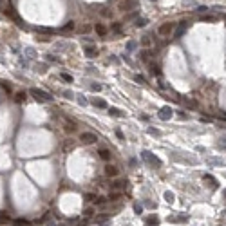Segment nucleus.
Masks as SVG:
<instances>
[{
    "instance_id": "obj_5",
    "label": "nucleus",
    "mask_w": 226,
    "mask_h": 226,
    "mask_svg": "<svg viewBox=\"0 0 226 226\" xmlns=\"http://www.w3.org/2000/svg\"><path fill=\"white\" fill-rule=\"evenodd\" d=\"M31 94H33L38 101H51V100H53V96H49L47 92H43V90H40V89H31Z\"/></svg>"
},
{
    "instance_id": "obj_34",
    "label": "nucleus",
    "mask_w": 226,
    "mask_h": 226,
    "mask_svg": "<svg viewBox=\"0 0 226 226\" xmlns=\"http://www.w3.org/2000/svg\"><path fill=\"white\" fill-rule=\"evenodd\" d=\"M112 31H114V33H120V31H121V26H120V24H112Z\"/></svg>"
},
{
    "instance_id": "obj_26",
    "label": "nucleus",
    "mask_w": 226,
    "mask_h": 226,
    "mask_svg": "<svg viewBox=\"0 0 226 226\" xmlns=\"http://www.w3.org/2000/svg\"><path fill=\"white\" fill-rule=\"evenodd\" d=\"M136 47H138V42H134V40H130V42L127 43V51H134Z\"/></svg>"
},
{
    "instance_id": "obj_42",
    "label": "nucleus",
    "mask_w": 226,
    "mask_h": 226,
    "mask_svg": "<svg viewBox=\"0 0 226 226\" xmlns=\"http://www.w3.org/2000/svg\"><path fill=\"white\" fill-rule=\"evenodd\" d=\"M0 222H9V217H4V215H0Z\"/></svg>"
},
{
    "instance_id": "obj_17",
    "label": "nucleus",
    "mask_w": 226,
    "mask_h": 226,
    "mask_svg": "<svg viewBox=\"0 0 226 226\" xmlns=\"http://www.w3.org/2000/svg\"><path fill=\"white\" fill-rule=\"evenodd\" d=\"M148 69H150V73H152V74H156V76H159V73H161L159 65H156V63H150V65H148Z\"/></svg>"
},
{
    "instance_id": "obj_31",
    "label": "nucleus",
    "mask_w": 226,
    "mask_h": 226,
    "mask_svg": "<svg viewBox=\"0 0 226 226\" xmlns=\"http://www.w3.org/2000/svg\"><path fill=\"white\" fill-rule=\"evenodd\" d=\"M165 199H167L168 203H172V201H174V194H172V192H165Z\"/></svg>"
},
{
    "instance_id": "obj_18",
    "label": "nucleus",
    "mask_w": 226,
    "mask_h": 226,
    "mask_svg": "<svg viewBox=\"0 0 226 226\" xmlns=\"http://www.w3.org/2000/svg\"><path fill=\"white\" fill-rule=\"evenodd\" d=\"M92 103H94L96 107H100V109H109V105H107L103 100H100V98H94V100H92Z\"/></svg>"
},
{
    "instance_id": "obj_13",
    "label": "nucleus",
    "mask_w": 226,
    "mask_h": 226,
    "mask_svg": "<svg viewBox=\"0 0 226 226\" xmlns=\"http://www.w3.org/2000/svg\"><path fill=\"white\" fill-rule=\"evenodd\" d=\"M63 130H65L67 134H73V132H76V125H74L73 121H65V123H63Z\"/></svg>"
},
{
    "instance_id": "obj_32",
    "label": "nucleus",
    "mask_w": 226,
    "mask_h": 226,
    "mask_svg": "<svg viewBox=\"0 0 226 226\" xmlns=\"http://www.w3.org/2000/svg\"><path fill=\"white\" fill-rule=\"evenodd\" d=\"M134 210H136V214H141V212H143V206L138 205V203H134Z\"/></svg>"
},
{
    "instance_id": "obj_40",
    "label": "nucleus",
    "mask_w": 226,
    "mask_h": 226,
    "mask_svg": "<svg viewBox=\"0 0 226 226\" xmlns=\"http://www.w3.org/2000/svg\"><path fill=\"white\" fill-rule=\"evenodd\" d=\"M116 136H118L120 139H125V136H123V132H121V130H116Z\"/></svg>"
},
{
    "instance_id": "obj_14",
    "label": "nucleus",
    "mask_w": 226,
    "mask_h": 226,
    "mask_svg": "<svg viewBox=\"0 0 226 226\" xmlns=\"http://www.w3.org/2000/svg\"><path fill=\"white\" fill-rule=\"evenodd\" d=\"M203 179H205V181H208V185H210L212 188H217V179H215L214 175H210V174H205V175H203Z\"/></svg>"
},
{
    "instance_id": "obj_45",
    "label": "nucleus",
    "mask_w": 226,
    "mask_h": 226,
    "mask_svg": "<svg viewBox=\"0 0 226 226\" xmlns=\"http://www.w3.org/2000/svg\"><path fill=\"white\" fill-rule=\"evenodd\" d=\"M224 197H226V190H224Z\"/></svg>"
},
{
    "instance_id": "obj_33",
    "label": "nucleus",
    "mask_w": 226,
    "mask_h": 226,
    "mask_svg": "<svg viewBox=\"0 0 226 226\" xmlns=\"http://www.w3.org/2000/svg\"><path fill=\"white\" fill-rule=\"evenodd\" d=\"M148 134H152V136H159L161 132L157 130V128H152V127H150V128H148Z\"/></svg>"
},
{
    "instance_id": "obj_16",
    "label": "nucleus",
    "mask_w": 226,
    "mask_h": 226,
    "mask_svg": "<svg viewBox=\"0 0 226 226\" xmlns=\"http://www.w3.org/2000/svg\"><path fill=\"white\" fill-rule=\"evenodd\" d=\"M98 154H100V157H101L103 161H109V159H110V156H112V154H110V150H107V148H101Z\"/></svg>"
},
{
    "instance_id": "obj_4",
    "label": "nucleus",
    "mask_w": 226,
    "mask_h": 226,
    "mask_svg": "<svg viewBox=\"0 0 226 226\" xmlns=\"http://www.w3.org/2000/svg\"><path fill=\"white\" fill-rule=\"evenodd\" d=\"M80 141H81L83 145H92V143L98 141V136L92 134V132H81V134H80Z\"/></svg>"
},
{
    "instance_id": "obj_10",
    "label": "nucleus",
    "mask_w": 226,
    "mask_h": 226,
    "mask_svg": "<svg viewBox=\"0 0 226 226\" xmlns=\"http://www.w3.org/2000/svg\"><path fill=\"white\" fill-rule=\"evenodd\" d=\"M145 224L147 226H157L159 224V217L157 215H148V217H145Z\"/></svg>"
},
{
    "instance_id": "obj_35",
    "label": "nucleus",
    "mask_w": 226,
    "mask_h": 226,
    "mask_svg": "<svg viewBox=\"0 0 226 226\" xmlns=\"http://www.w3.org/2000/svg\"><path fill=\"white\" fill-rule=\"evenodd\" d=\"M92 214H94L92 208H85V210H83V215H87V217H89V215H92Z\"/></svg>"
},
{
    "instance_id": "obj_24",
    "label": "nucleus",
    "mask_w": 226,
    "mask_h": 226,
    "mask_svg": "<svg viewBox=\"0 0 226 226\" xmlns=\"http://www.w3.org/2000/svg\"><path fill=\"white\" fill-rule=\"evenodd\" d=\"M201 20H203V22H215L217 16H214V15H205V16H201Z\"/></svg>"
},
{
    "instance_id": "obj_8",
    "label": "nucleus",
    "mask_w": 226,
    "mask_h": 226,
    "mask_svg": "<svg viewBox=\"0 0 226 226\" xmlns=\"http://www.w3.org/2000/svg\"><path fill=\"white\" fill-rule=\"evenodd\" d=\"M172 114H174V110H172L170 107H163V109L159 110V114H157V116H159V120L167 121V120H170V118H172Z\"/></svg>"
},
{
    "instance_id": "obj_23",
    "label": "nucleus",
    "mask_w": 226,
    "mask_h": 226,
    "mask_svg": "<svg viewBox=\"0 0 226 226\" xmlns=\"http://www.w3.org/2000/svg\"><path fill=\"white\" fill-rule=\"evenodd\" d=\"M13 224L15 226H29V222L26 219H16V221H13Z\"/></svg>"
},
{
    "instance_id": "obj_21",
    "label": "nucleus",
    "mask_w": 226,
    "mask_h": 226,
    "mask_svg": "<svg viewBox=\"0 0 226 226\" xmlns=\"http://www.w3.org/2000/svg\"><path fill=\"white\" fill-rule=\"evenodd\" d=\"M120 197H121V192H110L107 199H109V201H118Z\"/></svg>"
},
{
    "instance_id": "obj_20",
    "label": "nucleus",
    "mask_w": 226,
    "mask_h": 226,
    "mask_svg": "<svg viewBox=\"0 0 226 226\" xmlns=\"http://www.w3.org/2000/svg\"><path fill=\"white\" fill-rule=\"evenodd\" d=\"M109 219H110L109 215H98V217H96V222H100V224H103V226H105V224L109 222Z\"/></svg>"
},
{
    "instance_id": "obj_19",
    "label": "nucleus",
    "mask_w": 226,
    "mask_h": 226,
    "mask_svg": "<svg viewBox=\"0 0 226 226\" xmlns=\"http://www.w3.org/2000/svg\"><path fill=\"white\" fill-rule=\"evenodd\" d=\"M94 29H96V33H98L100 36H105V34H107V29H105L101 24H96V27H94Z\"/></svg>"
},
{
    "instance_id": "obj_38",
    "label": "nucleus",
    "mask_w": 226,
    "mask_h": 226,
    "mask_svg": "<svg viewBox=\"0 0 226 226\" xmlns=\"http://www.w3.org/2000/svg\"><path fill=\"white\" fill-rule=\"evenodd\" d=\"M92 90H101V85L100 83H92V87H90Z\"/></svg>"
},
{
    "instance_id": "obj_37",
    "label": "nucleus",
    "mask_w": 226,
    "mask_h": 226,
    "mask_svg": "<svg viewBox=\"0 0 226 226\" xmlns=\"http://www.w3.org/2000/svg\"><path fill=\"white\" fill-rule=\"evenodd\" d=\"M98 195H94V194H87V197H85V201H94Z\"/></svg>"
},
{
    "instance_id": "obj_44",
    "label": "nucleus",
    "mask_w": 226,
    "mask_h": 226,
    "mask_svg": "<svg viewBox=\"0 0 226 226\" xmlns=\"http://www.w3.org/2000/svg\"><path fill=\"white\" fill-rule=\"evenodd\" d=\"M136 15H138V13H130V15H128L127 18H128V20H132V18H136Z\"/></svg>"
},
{
    "instance_id": "obj_15",
    "label": "nucleus",
    "mask_w": 226,
    "mask_h": 226,
    "mask_svg": "<svg viewBox=\"0 0 226 226\" xmlns=\"http://www.w3.org/2000/svg\"><path fill=\"white\" fill-rule=\"evenodd\" d=\"M85 56L87 58H96L98 56V49L96 47H85Z\"/></svg>"
},
{
    "instance_id": "obj_39",
    "label": "nucleus",
    "mask_w": 226,
    "mask_h": 226,
    "mask_svg": "<svg viewBox=\"0 0 226 226\" xmlns=\"http://www.w3.org/2000/svg\"><path fill=\"white\" fill-rule=\"evenodd\" d=\"M101 16H112V13L107 11V9H103V11H101Z\"/></svg>"
},
{
    "instance_id": "obj_43",
    "label": "nucleus",
    "mask_w": 226,
    "mask_h": 226,
    "mask_svg": "<svg viewBox=\"0 0 226 226\" xmlns=\"http://www.w3.org/2000/svg\"><path fill=\"white\" fill-rule=\"evenodd\" d=\"M81 31H83V33H89V31H90V26H83Z\"/></svg>"
},
{
    "instance_id": "obj_27",
    "label": "nucleus",
    "mask_w": 226,
    "mask_h": 226,
    "mask_svg": "<svg viewBox=\"0 0 226 226\" xmlns=\"http://www.w3.org/2000/svg\"><path fill=\"white\" fill-rule=\"evenodd\" d=\"M62 29H63V31H73V29H74V22H67V24H65Z\"/></svg>"
},
{
    "instance_id": "obj_28",
    "label": "nucleus",
    "mask_w": 226,
    "mask_h": 226,
    "mask_svg": "<svg viewBox=\"0 0 226 226\" xmlns=\"http://www.w3.org/2000/svg\"><path fill=\"white\" fill-rule=\"evenodd\" d=\"M15 100H16V103H22V101H24V100H26V92H18Z\"/></svg>"
},
{
    "instance_id": "obj_36",
    "label": "nucleus",
    "mask_w": 226,
    "mask_h": 226,
    "mask_svg": "<svg viewBox=\"0 0 226 226\" xmlns=\"http://www.w3.org/2000/svg\"><path fill=\"white\" fill-rule=\"evenodd\" d=\"M206 11H208L206 6H199V7H197V13H206Z\"/></svg>"
},
{
    "instance_id": "obj_41",
    "label": "nucleus",
    "mask_w": 226,
    "mask_h": 226,
    "mask_svg": "<svg viewBox=\"0 0 226 226\" xmlns=\"http://www.w3.org/2000/svg\"><path fill=\"white\" fill-rule=\"evenodd\" d=\"M136 81H139V83H145V78H143V76H139V74H138V76H136Z\"/></svg>"
},
{
    "instance_id": "obj_3",
    "label": "nucleus",
    "mask_w": 226,
    "mask_h": 226,
    "mask_svg": "<svg viewBox=\"0 0 226 226\" xmlns=\"http://www.w3.org/2000/svg\"><path fill=\"white\" fill-rule=\"evenodd\" d=\"M0 9H2L7 16H11V18H15V20H18L20 22V18H18V15L15 13V9H13V6L7 2V0H0Z\"/></svg>"
},
{
    "instance_id": "obj_30",
    "label": "nucleus",
    "mask_w": 226,
    "mask_h": 226,
    "mask_svg": "<svg viewBox=\"0 0 226 226\" xmlns=\"http://www.w3.org/2000/svg\"><path fill=\"white\" fill-rule=\"evenodd\" d=\"M210 165H222V159H219V157H214V159H208Z\"/></svg>"
},
{
    "instance_id": "obj_6",
    "label": "nucleus",
    "mask_w": 226,
    "mask_h": 226,
    "mask_svg": "<svg viewBox=\"0 0 226 226\" xmlns=\"http://www.w3.org/2000/svg\"><path fill=\"white\" fill-rule=\"evenodd\" d=\"M125 186H127V179H116V181L110 183L112 192H121V190H125Z\"/></svg>"
},
{
    "instance_id": "obj_7",
    "label": "nucleus",
    "mask_w": 226,
    "mask_h": 226,
    "mask_svg": "<svg viewBox=\"0 0 226 226\" xmlns=\"http://www.w3.org/2000/svg\"><path fill=\"white\" fill-rule=\"evenodd\" d=\"M138 6V0H121L120 2V9L121 11H130Z\"/></svg>"
},
{
    "instance_id": "obj_29",
    "label": "nucleus",
    "mask_w": 226,
    "mask_h": 226,
    "mask_svg": "<svg viewBox=\"0 0 226 226\" xmlns=\"http://www.w3.org/2000/svg\"><path fill=\"white\" fill-rule=\"evenodd\" d=\"M62 80H65L67 83H71V81H73V76L67 74V73H62Z\"/></svg>"
},
{
    "instance_id": "obj_25",
    "label": "nucleus",
    "mask_w": 226,
    "mask_h": 226,
    "mask_svg": "<svg viewBox=\"0 0 226 226\" xmlns=\"http://www.w3.org/2000/svg\"><path fill=\"white\" fill-rule=\"evenodd\" d=\"M134 26H136V27H145V26H147V20H145V18H138Z\"/></svg>"
},
{
    "instance_id": "obj_12",
    "label": "nucleus",
    "mask_w": 226,
    "mask_h": 226,
    "mask_svg": "<svg viewBox=\"0 0 226 226\" xmlns=\"http://www.w3.org/2000/svg\"><path fill=\"white\" fill-rule=\"evenodd\" d=\"M107 110H109V114H110V116H116V118H123V116H125V112H121V110L116 109V107H109Z\"/></svg>"
},
{
    "instance_id": "obj_2",
    "label": "nucleus",
    "mask_w": 226,
    "mask_h": 226,
    "mask_svg": "<svg viewBox=\"0 0 226 226\" xmlns=\"http://www.w3.org/2000/svg\"><path fill=\"white\" fill-rule=\"evenodd\" d=\"M175 29V24L174 22H165V24H161L159 27H157V34L159 36H170Z\"/></svg>"
},
{
    "instance_id": "obj_9",
    "label": "nucleus",
    "mask_w": 226,
    "mask_h": 226,
    "mask_svg": "<svg viewBox=\"0 0 226 226\" xmlns=\"http://www.w3.org/2000/svg\"><path fill=\"white\" fill-rule=\"evenodd\" d=\"M118 174H120V168L112 167V165H107V167H105V175H109V177H116Z\"/></svg>"
},
{
    "instance_id": "obj_1",
    "label": "nucleus",
    "mask_w": 226,
    "mask_h": 226,
    "mask_svg": "<svg viewBox=\"0 0 226 226\" xmlns=\"http://www.w3.org/2000/svg\"><path fill=\"white\" fill-rule=\"evenodd\" d=\"M141 157H143V159H145L148 165H152V167H157V168H159V167L163 165L159 157H156V156H154V154H150L148 150H143V152H141Z\"/></svg>"
},
{
    "instance_id": "obj_22",
    "label": "nucleus",
    "mask_w": 226,
    "mask_h": 226,
    "mask_svg": "<svg viewBox=\"0 0 226 226\" xmlns=\"http://www.w3.org/2000/svg\"><path fill=\"white\" fill-rule=\"evenodd\" d=\"M141 45H143V47H150V45H152L150 36H143V38H141Z\"/></svg>"
},
{
    "instance_id": "obj_11",
    "label": "nucleus",
    "mask_w": 226,
    "mask_h": 226,
    "mask_svg": "<svg viewBox=\"0 0 226 226\" xmlns=\"http://www.w3.org/2000/svg\"><path fill=\"white\" fill-rule=\"evenodd\" d=\"M186 29H188V22H181V24L177 26V31H175V38H179V36L183 34Z\"/></svg>"
}]
</instances>
